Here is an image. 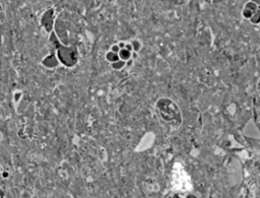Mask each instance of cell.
I'll return each instance as SVG.
<instances>
[{
  "label": "cell",
  "instance_id": "cell-3",
  "mask_svg": "<svg viewBox=\"0 0 260 198\" xmlns=\"http://www.w3.org/2000/svg\"><path fill=\"white\" fill-rule=\"evenodd\" d=\"M252 2H254L257 6H258V8L260 9V0H251Z\"/></svg>",
  "mask_w": 260,
  "mask_h": 198
},
{
  "label": "cell",
  "instance_id": "cell-1",
  "mask_svg": "<svg viewBox=\"0 0 260 198\" xmlns=\"http://www.w3.org/2000/svg\"><path fill=\"white\" fill-rule=\"evenodd\" d=\"M258 6L254 3V2H249L246 4L244 10H243V15L246 17V18H251L253 16V14L258 10Z\"/></svg>",
  "mask_w": 260,
  "mask_h": 198
},
{
  "label": "cell",
  "instance_id": "cell-2",
  "mask_svg": "<svg viewBox=\"0 0 260 198\" xmlns=\"http://www.w3.org/2000/svg\"><path fill=\"white\" fill-rule=\"evenodd\" d=\"M250 20H251V22H253V23H255V24H260V9H258L254 14H253V16L250 18Z\"/></svg>",
  "mask_w": 260,
  "mask_h": 198
}]
</instances>
